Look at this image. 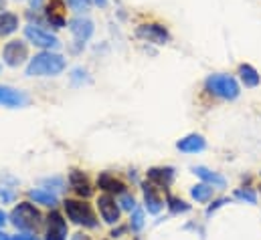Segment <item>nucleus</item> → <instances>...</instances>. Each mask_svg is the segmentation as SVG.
I'll list each match as a JSON object with an SVG mask.
<instances>
[{"label": "nucleus", "mask_w": 261, "mask_h": 240, "mask_svg": "<svg viewBox=\"0 0 261 240\" xmlns=\"http://www.w3.org/2000/svg\"><path fill=\"white\" fill-rule=\"evenodd\" d=\"M67 61L63 55L53 51H41L33 59H29L27 65V77H57L65 71Z\"/></svg>", "instance_id": "nucleus-1"}, {"label": "nucleus", "mask_w": 261, "mask_h": 240, "mask_svg": "<svg viewBox=\"0 0 261 240\" xmlns=\"http://www.w3.org/2000/svg\"><path fill=\"white\" fill-rule=\"evenodd\" d=\"M204 87L211 95L219 97V99H225V101H233L241 95V89H239V83L235 77L231 75H225V73H215V75H208L206 81H204Z\"/></svg>", "instance_id": "nucleus-2"}, {"label": "nucleus", "mask_w": 261, "mask_h": 240, "mask_svg": "<svg viewBox=\"0 0 261 240\" xmlns=\"http://www.w3.org/2000/svg\"><path fill=\"white\" fill-rule=\"evenodd\" d=\"M10 222L14 228L18 230H24V232H31V230H37L41 226V212L31 204V202H20L12 212H10Z\"/></svg>", "instance_id": "nucleus-3"}, {"label": "nucleus", "mask_w": 261, "mask_h": 240, "mask_svg": "<svg viewBox=\"0 0 261 240\" xmlns=\"http://www.w3.org/2000/svg\"><path fill=\"white\" fill-rule=\"evenodd\" d=\"M63 208H65L67 218L73 222V224H79V226H85V228H97V220H95V214L91 210V206L87 202H81V200H65L63 202Z\"/></svg>", "instance_id": "nucleus-4"}, {"label": "nucleus", "mask_w": 261, "mask_h": 240, "mask_svg": "<svg viewBox=\"0 0 261 240\" xmlns=\"http://www.w3.org/2000/svg\"><path fill=\"white\" fill-rule=\"evenodd\" d=\"M24 37H27V41L31 45H35V47H39L43 51H53V49H59L61 47L59 39L53 33H49V31H45V28L33 24V22L24 26Z\"/></svg>", "instance_id": "nucleus-5"}, {"label": "nucleus", "mask_w": 261, "mask_h": 240, "mask_svg": "<svg viewBox=\"0 0 261 240\" xmlns=\"http://www.w3.org/2000/svg\"><path fill=\"white\" fill-rule=\"evenodd\" d=\"M27 59H29V45L24 41L14 39V41H8L4 45V49H2V61H4V65L16 69L22 63H27Z\"/></svg>", "instance_id": "nucleus-6"}, {"label": "nucleus", "mask_w": 261, "mask_h": 240, "mask_svg": "<svg viewBox=\"0 0 261 240\" xmlns=\"http://www.w3.org/2000/svg\"><path fill=\"white\" fill-rule=\"evenodd\" d=\"M136 37L146 41V43H154V45H166L170 41V33L164 24H158V22H146V24H140L136 28Z\"/></svg>", "instance_id": "nucleus-7"}, {"label": "nucleus", "mask_w": 261, "mask_h": 240, "mask_svg": "<svg viewBox=\"0 0 261 240\" xmlns=\"http://www.w3.org/2000/svg\"><path fill=\"white\" fill-rule=\"evenodd\" d=\"M67 6L63 0H47L45 4V20L53 26V28H65L67 26Z\"/></svg>", "instance_id": "nucleus-8"}, {"label": "nucleus", "mask_w": 261, "mask_h": 240, "mask_svg": "<svg viewBox=\"0 0 261 240\" xmlns=\"http://www.w3.org/2000/svg\"><path fill=\"white\" fill-rule=\"evenodd\" d=\"M97 210H99L103 222H108V224L120 222V202H116V198L112 194H103L97 198Z\"/></svg>", "instance_id": "nucleus-9"}, {"label": "nucleus", "mask_w": 261, "mask_h": 240, "mask_svg": "<svg viewBox=\"0 0 261 240\" xmlns=\"http://www.w3.org/2000/svg\"><path fill=\"white\" fill-rule=\"evenodd\" d=\"M69 31H71V35L75 37V41H77L79 45H85V43L91 39L95 26H93V22H91L89 18H85V16H75L73 20H69Z\"/></svg>", "instance_id": "nucleus-10"}, {"label": "nucleus", "mask_w": 261, "mask_h": 240, "mask_svg": "<svg viewBox=\"0 0 261 240\" xmlns=\"http://www.w3.org/2000/svg\"><path fill=\"white\" fill-rule=\"evenodd\" d=\"M45 240H67V222L59 212H51L47 218V236Z\"/></svg>", "instance_id": "nucleus-11"}, {"label": "nucleus", "mask_w": 261, "mask_h": 240, "mask_svg": "<svg viewBox=\"0 0 261 240\" xmlns=\"http://www.w3.org/2000/svg\"><path fill=\"white\" fill-rule=\"evenodd\" d=\"M0 105L2 107H22V105H27V95L14 87L0 85Z\"/></svg>", "instance_id": "nucleus-12"}, {"label": "nucleus", "mask_w": 261, "mask_h": 240, "mask_svg": "<svg viewBox=\"0 0 261 240\" xmlns=\"http://www.w3.org/2000/svg\"><path fill=\"white\" fill-rule=\"evenodd\" d=\"M176 147L180 152H185V154H198V152H202L206 147V141H204V137L200 133H191V135L182 137L176 143Z\"/></svg>", "instance_id": "nucleus-13"}, {"label": "nucleus", "mask_w": 261, "mask_h": 240, "mask_svg": "<svg viewBox=\"0 0 261 240\" xmlns=\"http://www.w3.org/2000/svg\"><path fill=\"white\" fill-rule=\"evenodd\" d=\"M97 186L103 190V192H108V194H126V184L122 180H118L116 176H112V174H108V172H103V174H99V178H97Z\"/></svg>", "instance_id": "nucleus-14"}, {"label": "nucleus", "mask_w": 261, "mask_h": 240, "mask_svg": "<svg viewBox=\"0 0 261 240\" xmlns=\"http://www.w3.org/2000/svg\"><path fill=\"white\" fill-rule=\"evenodd\" d=\"M174 180V170L172 168H152L148 170V182L156 184L158 188H168Z\"/></svg>", "instance_id": "nucleus-15"}, {"label": "nucleus", "mask_w": 261, "mask_h": 240, "mask_svg": "<svg viewBox=\"0 0 261 240\" xmlns=\"http://www.w3.org/2000/svg\"><path fill=\"white\" fill-rule=\"evenodd\" d=\"M18 24H20V18L16 12H10V10L0 12V37H8V35L16 33Z\"/></svg>", "instance_id": "nucleus-16"}, {"label": "nucleus", "mask_w": 261, "mask_h": 240, "mask_svg": "<svg viewBox=\"0 0 261 240\" xmlns=\"http://www.w3.org/2000/svg\"><path fill=\"white\" fill-rule=\"evenodd\" d=\"M69 184H71V188H73L79 196H83V198H87V196L93 194V188L89 186V182H87V178H85V174L79 172V170H73V172L69 174Z\"/></svg>", "instance_id": "nucleus-17"}, {"label": "nucleus", "mask_w": 261, "mask_h": 240, "mask_svg": "<svg viewBox=\"0 0 261 240\" xmlns=\"http://www.w3.org/2000/svg\"><path fill=\"white\" fill-rule=\"evenodd\" d=\"M144 202H146V210L150 214H158L162 210V200L160 196L156 194V188L152 184H144Z\"/></svg>", "instance_id": "nucleus-18"}, {"label": "nucleus", "mask_w": 261, "mask_h": 240, "mask_svg": "<svg viewBox=\"0 0 261 240\" xmlns=\"http://www.w3.org/2000/svg\"><path fill=\"white\" fill-rule=\"evenodd\" d=\"M239 79H241V83L247 89H255L261 83V75L257 73V69L251 67V65H247V63L245 65H239Z\"/></svg>", "instance_id": "nucleus-19"}, {"label": "nucleus", "mask_w": 261, "mask_h": 240, "mask_svg": "<svg viewBox=\"0 0 261 240\" xmlns=\"http://www.w3.org/2000/svg\"><path fill=\"white\" fill-rule=\"evenodd\" d=\"M193 172H195L196 176L204 182V184H211L213 188H219V190H221V188H225V186H227V180H225L221 174L211 172V170H206L204 166H196V168H193Z\"/></svg>", "instance_id": "nucleus-20"}, {"label": "nucleus", "mask_w": 261, "mask_h": 240, "mask_svg": "<svg viewBox=\"0 0 261 240\" xmlns=\"http://www.w3.org/2000/svg\"><path fill=\"white\" fill-rule=\"evenodd\" d=\"M29 196H31V200H35L37 204H43V206H51L53 208L57 204V196L47 192V190H31Z\"/></svg>", "instance_id": "nucleus-21"}, {"label": "nucleus", "mask_w": 261, "mask_h": 240, "mask_svg": "<svg viewBox=\"0 0 261 240\" xmlns=\"http://www.w3.org/2000/svg\"><path fill=\"white\" fill-rule=\"evenodd\" d=\"M191 196L195 198L196 202H200V204H204V202H208L211 198H213V186L211 184H196L195 188H191Z\"/></svg>", "instance_id": "nucleus-22"}, {"label": "nucleus", "mask_w": 261, "mask_h": 240, "mask_svg": "<svg viewBox=\"0 0 261 240\" xmlns=\"http://www.w3.org/2000/svg\"><path fill=\"white\" fill-rule=\"evenodd\" d=\"M168 208H170V212H174V214H178V212H189V210H191V206H189L187 202H182V200H178V198H172V196H168Z\"/></svg>", "instance_id": "nucleus-23"}, {"label": "nucleus", "mask_w": 261, "mask_h": 240, "mask_svg": "<svg viewBox=\"0 0 261 240\" xmlns=\"http://www.w3.org/2000/svg\"><path fill=\"white\" fill-rule=\"evenodd\" d=\"M130 228L134 232H140V230L144 228V212H142V210L134 208V214H132V218H130Z\"/></svg>", "instance_id": "nucleus-24"}, {"label": "nucleus", "mask_w": 261, "mask_h": 240, "mask_svg": "<svg viewBox=\"0 0 261 240\" xmlns=\"http://www.w3.org/2000/svg\"><path fill=\"white\" fill-rule=\"evenodd\" d=\"M67 4L71 6V10H73V12L81 14V12H87V8H89V4H91V2H87V0H67Z\"/></svg>", "instance_id": "nucleus-25"}, {"label": "nucleus", "mask_w": 261, "mask_h": 240, "mask_svg": "<svg viewBox=\"0 0 261 240\" xmlns=\"http://www.w3.org/2000/svg\"><path fill=\"white\" fill-rule=\"evenodd\" d=\"M235 198H239V200H247L249 204H255L257 202V198H255V192H251V190H243V188H239L237 192H235Z\"/></svg>", "instance_id": "nucleus-26"}, {"label": "nucleus", "mask_w": 261, "mask_h": 240, "mask_svg": "<svg viewBox=\"0 0 261 240\" xmlns=\"http://www.w3.org/2000/svg\"><path fill=\"white\" fill-rule=\"evenodd\" d=\"M87 79V71L85 69H73V73H71V81H73V85H81L83 81Z\"/></svg>", "instance_id": "nucleus-27"}, {"label": "nucleus", "mask_w": 261, "mask_h": 240, "mask_svg": "<svg viewBox=\"0 0 261 240\" xmlns=\"http://www.w3.org/2000/svg\"><path fill=\"white\" fill-rule=\"evenodd\" d=\"M120 208H124V210H134L136 208V200L128 196V194H122V200H120Z\"/></svg>", "instance_id": "nucleus-28"}, {"label": "nucleus", "mask_w": 261, "mask_h": 240, "mask_svg": "<svg viewBox=\"0 0 261 240\" xmlns=\"http://www.w3.org/2000/svg\"><path fill=\"white\" fill-rule=\"evenodd\" d=\"M14 200V194L8 192L6 188H0V202H12Z\"/></svg>", "instance_id": "nucleus-29"}, {"label": "nucleus", "mask_w": 261, "mask_h": 240, "mask_svg": "<svg viewBox=\"0 0 261 240\" xmlns=\"http://www.w3.org/2000/svg\"><path fill=\"white\" fill-rule=\"evenodd\" d=\"M12 240H39L35 234H16V236H12Z\"/></svg>", "instance_id": "nucleus-30"}, {"label": "nucleus", "mask_w": 261, "mask_h": 240, "mask_svg": "<svg viewBox=\"0 0 261 240\" xmlns=\"http://www.w3.org/2000/svg\"><path fill=\"white\" fill-rule=\"evenodd\" d=\"M71 240H91V238H89L85 232H77V234H73V236H71Z\"/></svg>", "instance_id": "nucleus-31"}, {"label": "nucleus", "mask_w": 261, "mask_h": 240, "mask_svg": "<svg viewBox=\"0 0 261 240\" xmlns=\"http://www.w3.org/2000/svg\"><path fill=\"white\" fill-rule=\"evenodd\" d=\"M29 2H31V8L33 10H39L43 6V0H29Z\"/></svg>", "instance_id": "nucleus-32"}, {"label": "nucleus", "mask_w": 261, "mask_h": 240, "mask_svg": "<svg viewBox=\"0 0 261 240\" xmlns=\"http://www.w3.org/2000/svg\"><path fill=\"white\" fill-rule=\"evenodd\" d=\"M124 230H126V228H118V230H114V232H112V236H122V234H124Z\"/></svg>", "instance_id": "nucleus-33"}, {"label": "nucleus", "mask_w": 261, "mask_h": 240, "mask_svg": "<svg viewBox=\"0 0 261 240\" xmlns=\"http://www.w3.org/2000/svg\"><path fill=\"white\" fill-rule=\"evenodd\" d=\"M4 222H6V214L0 210V226H4Z\"/></svg>", "instance_id": "nucleus-34"}, {"label": "nucleus", "mask_w": 261, "mask_h": 240, "mask_svg": "<svg viewBox=\"0 0 261 240\" xmlns=\"http://www.w3.org/2000/svg\"><path fill=\"white\" fill-rule=\"evenodd\" d=\"M0 240H12V238H10L6 232H0Z\"/></svg>", "instance_id": "nucleus-35"}, {"label": "nucleus", "mask_w": 261, "mask_h": 240, "mask_svg": "<svg viewBox=\"0 0 261 240\" xmlns=\"http://www.w3.org/2000/svg\"><path fill=\"white\" fill-rule=\"evenodd\" d=\"M4 10V0H0V12Z\"/></svg>", "instance_id": "nucleus-36"}]
</instances>
